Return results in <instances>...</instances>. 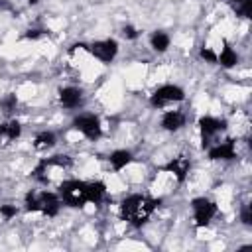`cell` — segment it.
<instances>
[{
  "label": "cell",
  "instance_id": "7a4b0ae2",
  "mask_svg": "<svg viewBox=\"0 0 252 252\" xmlns=\"http://www.w3.org/2000/svg\"><path fill=\"white\" fill-rule=\"evenodd\" d=\"M61 209V199L53 191H32L26 195V211L30 213H41L45 217H55Z\"/></svg>",
  "mask_w": 252,
  "mask_h": 252
},
{
  "label": "cell",
  "instance_id": "7c38bea8",
  "mask_svg": "<svg viewBox=\"0 0 252 252\" xmlns=\"http://www.w3.org/2000/svg\"><path fill=\"white\" fill-rule=\"evenodd\" d=\"M185 126V114L181 110H167L161 116V128L167 132H177Z\"/></svg>",
  "mask_w": 252,
  "mask_h": 252
},
{
  "label": "cell",
  "instance_id": "cb8c5ba5",
  "mask_svg": "<svg viewBox=\"0 0 252 252\" xmlns=\"http://www.w3.org/2000/svg\"><path fill=\"white\" fill-rule=\"evenodd\" d=\"M122 35H124L126 39H136V37H138V32H136L134 26H124V28H122Z\"/></svg>",
  "mask_w": 252,
  "mask_h": 252
},
{
  "label": "cell",
  "instance_id": "9c48e42d",
  "mask_svg": "<svg viewBox=\"0 0 252 252\" xmlns=\"http://www.w3.org/2000/svg\"><path fill=\"white\" fill-rule=\"evenodd\" d=\"M207 154H209V159H213V161H219V159L228 161V159L236 158V144H234V140L217 142L211 148H207Z\"/></svg>",
  "mask_w": 252,
  "mask_h": 252
},
{
  "label": "cell",
  "instance_id": "603a6c76",
  "mask_svg": "<svg viewBox=\"0 0 252 252\" xmlns=\"http://www.w3.org/2000/svg\"><path fill=\"white\" fill-rule=\"evenodd\" d=\"M240 220H242L244 224H252V211H250L248 205L242 207V211H240Z\"/></svg>",
  "mask_w": 252,
  "mask_h": 252
},
{
  "label": "cell",
  "instance_id": "44dd1931",
  "mask_svg": "<svg viewBox=\"0 0 252 252\" xmlns=\"http://www.w3.org/2000/svg\"><path fill=\"white\" fill-rule=\"evenodd\" d=\"M0 215L4 219H12L18 215V209H16V205H0Z\"/></svg>",
  "mask_w": 252,
  "mask_h": 252
},
{
  "label": "cell",
  "instance_id": "4fadbf2b",
  "mask_svg": "<svg viewBox=\"0 0 252 252\" xmlns=\"http://www.w3.org/2000/svg\"><path fill=\"white\" fill-rule=\"evenodd\" d=\"M55 142H57V136L49 130H43L33 138V148L37 152H45V150H51L55 146Z\"/></svg>",
  "mask_w": 252,
  "mask_h": 252
},
{
  "label": "cell",
  "instance_id": "4316f807",
  "mask_svg": "<svg viewBox=\"0 0 252 252\" xmlns=\"http://www.w3.org/2000/svg\"><path fill=\"white\" fill-rule=\"evenodd\" d=\"M228 2H232V4H236V2H242V0H228Z\"/></svg>",
  "mask_w": 252,
  "mask_h": 252
},
{
  "label": "cell",
  "instance_id": "30bf717a",
  "mask_svg": "<svg viewBox=\"0 0 252 252\" xmlns=\"http://www.w3.org/2000/svg\"><path fill=\"white\" fill-rule=\"evenodd\" d=\"M161 169L167 171V173H171L177 181H185V177H187V173L191 169V159L187 156H177L169 163H165Z\"/></svg>",
  "mask_w": 252,
  "mask_h": 252
},
{
  "label": "cell",
  "instance_id": "ac0fdd59",
  "mask_svg": "<svg viewBox=\"0 0 252 252\" xmlns=\"http://www.w3.org/2000/svg\"><path fill=\"white\" fill-rule=\"evenodd\" d=\"M106 195V185L102 181H89V203L98 205Z\"/></svg>",
  "mask_w": 252,
  "mask_h": 252
},
{
  "label": "cell",
  "instance_id": "8992f818",
  "mask_svg": "<svg viewBox=\"0 0 252 252\" xmlns=\"http://www.w3.org/2000/svg\"><path fill=\"white\" fill-rule=\"evenodd\" d=\"M191 209H193V219H195V224L201 228V226H209V222L215 219L217 215V205L207 199V197H195L191 201Z\"/></svg>",
  "mask_w": 252,
  "mask_h": 252
},
{
  "label": "cell",
  "instance_id": "d4e9b609",
  "mask_svg": "<svg viewBox=\"0 0 252 252\" xmlns=\"http://www.w3.org/2000/svg\"><path fill=\"white\" fill-rule=\"evenodd\" d=\"M41 35H43L41 30H30V32L26 33V37H30V39H37V37H41Z\"/></svg>",
  "mask_w": 252,
  "mask_h": 252
},
{
  "label": "cell",
  "instance_id": "484cf974",
  "mask_svg": "<svg viewBox=\"0 0 252 252\" xmlns=\"http://www.w3.org/2000/svg\"><path fill=\"white\" fill-rule=\"evenodd\" d=\"M28 2H30V4H37L39 0H28Z\"/></svg>",
  "mask_w": 252,
  "mask_h": 252
},
{
  "label": "cell",
  "instance_id": "6da1fadb",
  "mask_svg": "<svg viewBox=\"0 0 252 252\" xmlns=\"http://www.w3.org/2000/svg\"><path fill=\"white\" fill-rule=\"evenodd\" d=\"M159 203L161 199H156L150 195H128L120 203V219L132 226H142L159 207Z\"/></svg>",
  "mask_w": 252,
  "mask_h": 252
},
{
  "label": "cell",
  "instance_id": "d6986e66",
  "mask_svg": "<svg viewBox=\"0 0 252 252\" xmlns=\"http://www.w3.org/2000/svg\"><path fill=\"white\" fill-rule=\"evenodd\" d=\"M18 108V96L16 94H6L2 100H0V110L4 112V114H12L14 110Z\"/></svg>",
  "mask_w": 252,
  "mask_h": 252
},
{
  "label": "cell",
  "instance_id": "ffe728a7",
  "mask_svg": "<svg viewBox=\"0 0 252 252\" xmlns=\"http://www.w3.org/2000/svg\"><path fill=\"white\" fill-rule=\"evenodd\" d=\"M234 12L240 18H250L252 16V0H242L234 4Z\"/></svg>",
  "mask_w": 252,
  "mask_h": 252
},
{
  "label": "cell",
  "instance_id": "e0dca14e",
  "mask_svg": "<svg viewBox=\"0 0 252 252\" xmlns=\"http://www.w3.org/2000/svg\"><path fill=\"white\" fill-rule=\"evenodd\" d=\"M150 45H152V49L154 51H158V53H163V51H167V47H169V35L165 33V32H154L152 35H150Z\"/></svg>",
  "mask_w": 252,
  "mask_h": 252
},
{
  "label": "cell",
  "instance_id": "ba28073f",
  "mask_svg": "<svg viewBox=\"0 0 252 252\" xmlns=\"http://www.w3.org/2000/svg\"><path fill=\"white\" fill-rule=\"evenodd\" d=\"M87 51L96 57L102 63H110L116 55H118V41L116 39H98L93 41L91 45H87Z\"/></svg>",
  "mask_w": 252,
  "mask_h": 252
},
{
  "label": "cell",
  "instance_id": "3957f363",
  "mask_svg": "<svg viewBox=\"0 0 252 252\" xmlns=\"http://www.w3.org/2000/svg\"><path fill=\"white\" fill-rule=\"evenodd\" d=\"M59 199L69 207H85L89 203V181L65 179L59 183Z\"/></svg>",
  "mask_w": 252,
  "mask_h": 252
},
{
  "label": "cell",
  "instance_id": "5bb4252c",
  "mask_svg": "<svg viewBox=\"0 0 252 252\" xmlns=\"http://www.w3.org/2000/svg\"><path fill=\"white\" fill-rule=\"evenodd\" d=\"M217 63H220V67H224V69H232L238 63V55H236V51L228 43H224L222 51L217 55Z\"/></svg>",
  "mask_w": 252,
  "mask_h": 252
},
{
  "label": "cell",
  "instance_id": "5b68a950",
  "mask_svg": "<svg viewBox=\"0 0 252 252\" xmlns=\"http://www.w3.org/2000/svg\"><path fill=\"white\" fill-rule=\"evenodd\" d=\"M183 98H185V91L181 87H177V85H161L152 93L150 104L161 108V106H165L169 102H181Z\"/></svg>",
  "mask_w": 252,
  "mask_h": 252
},
{
  "label": "cell",
  "instance_id": "277c9868",
  "mask_svg": "<svg viewBox=\"0 0 252 252\" xmlns=\"http://www.w3.org/2000/svg\"><path fill=\"white\" fill-rule=\"evenodd\" d=\"M199 130H201V146L211 148L215 144V138L226 130V120L215 118V116H201L199 118Z\"/></svg>",
  "mask_w": 252,
  "mask_h": 252
},
{
  "label": "cell",
  "instance_id": "52a82bcc",
  "mask_svg": "<svg viewBox=\"0 0 252 252\" xmlns=\"http://www.w3.org/2000/svg\"><path fill=\"white\" fill-rule=\"evenodd\" d=\"M71 126H73L75 130H79L85 138L93 140V142H94V140H98V138H100V134H102L100 120H98V116H94V114H79V116H75V118H73Z\"/></svg>",
  "mask_w": 252,
  "mask_h": 252
},
{
  "label": "cell",
  "instance_id": "7402d4cb",
  "mask_svg": "<svg viewBox=\"0 0 252 252\" xmlns=\"http://www.w3.org/2000/svg\"><path fill=\"white\" fill-rule=\"evenodd\" d=\"M199 55H201L205 61H209V63H217V53H215L211 47H201Z\"/></svg>",
  "mask_w": 252,
  "mask_h": 252
},
{
  "label": "cell",
  "instance_id": "2e32d148",
  "mask_svg": "<svg viewBox=\"0 0 252 252\" xmlns=\"http://www.w3.org/2000/svg\"><path fill=\"white\" fill-rule=\"evenodd\" d=\"M108 159H110V165L116 171H120V169H124L132 161V152H128V150H114Z\"/></svg>",
  "mask_w": 252,
  "mask_h": 252
},
{
  "label": "cell",
  "instance_id": "9a60e30c",
  "mask_svg": "<svg viewBox=\"0 0 252 252\" xmlns=\"http://www.w3.org/2000/svg\"><path fill=\"white\" fill-rule=\"evenodd\" d=\"M20 134H22V126L18 120H6L0 124V138L12 142V140L20 138Z\"/></svg>",
  "mask_w": 252,
  "mask_h": 252
},
{
  "label": "cell",
  "instance_id": "8fae6325",
  "mask_svg": "<svg viewBox=\"0 0 252 252\" xmlns=\"http://www.w3.org/2000/svg\"><path fill=\"white\" fill-rule=\"evenodd\" d=\"M59 102L65 108H77L83 102V91L77 87H63L59 91Z\"/></svg>",
  "mask_w": 252,
  "mask_h": 252
}]
</instances>
